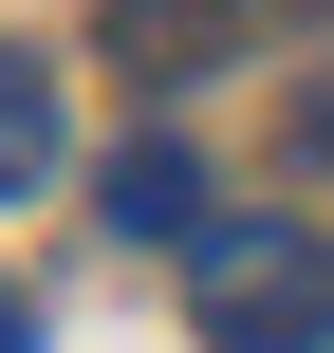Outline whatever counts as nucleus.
<instances>
[{
	"mask_svg": "<svg viewBox=\"0 0 334 353\" xmlns=\"http://www.w3.org/2000/svg\"><path fill=\"white\" fill-rule=\"evenodd\" d=\"M316 0H93V56L130 74V93H167V74H242V56H279Z\"/></svg>",
	"mask_w": 334,
	"mask_h": 353,
	"instance_id": "f03ea898",
	"label": "nucleus"
},
{
	"mask_svg": "<svg viewBox=\"0 0 334 353\" xmlns=\"http://www.w3.org/2000/svg\"><path fill=\"white\" fill-rule=\"evenodd\" d=\"M186 316L205 353H334V223H205Z\"/></svg>",
	"mask_w": 334,
	"mask_h": 353,
	"instance_id": "f257e3e1",
	"label": "nucleus"
},
{
	"mask_svg": "<svg viewBox=\"0 0 334 353\" xmlns=\"http://www.w3.org/2000/svg\"><path fill=\"white\" fill-rule=\"evenodd\" d=\"M0 353H37V298H19V279H0Z\"/></svg>",
	"mask_w": 334,
	"mask_h": 353,
	"instance_id": "423d86ee",
	"label": "nucleus"
},
{
	"mask_svg": "<svg viewBox=\"0 0 334 353\" xmlns=\"http://www.w3.org/2000/svg\"><path fill=\"white\" fill-rule=\"evenodd\" d=\"M19 186H56V74L37 56H0V205Z\"/></svg>",
	"mask_w": 334,
	"mask_h": 353,
	"instance_id": "20e7f679",
	"label": "nucleus"
},
{
	"mask_svg": "<svg viewBox=\"0 0 334 353\" xmlns=\"http://www.w3.org/2000/svg\"><path fill=\"white\" fill-rule=\"evenodd\" d=\"M298 149H316V168H334V74H298Z\"/></svg>",
	"mask_w": 334,
	"mask_h": 353,
	"instance_id": "39448f33",
	"label": "nucleus"
},
{
	"mask_svg": "<svg viewBox=\"0 0 334 353\" xmlns=\"http://www.w3.org/2000/svg\"><path fill=\"white\" fill-rule=\"evenodd\" d=\"M93 205H112V242H205V149L186 130H130L93 168Z\"/></svg>",
	"mask_w": 334,
	"mask_h": 353,
	"instance_id": "7ed1b4c3",
	"label": "nucleus"
}]
</instances>
